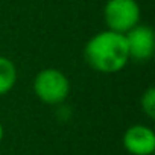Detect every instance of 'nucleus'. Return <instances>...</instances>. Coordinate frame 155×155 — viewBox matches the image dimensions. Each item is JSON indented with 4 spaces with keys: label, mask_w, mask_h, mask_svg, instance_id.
Segmentation results:
<instances>
[{
    "label": "nucleus",
    "mask_w": 155,
    "mask_h": 155,
    "mask_svg": "<svg viewBox=\"0 0 155 155\" xmlns=\"http://www.w3.org/2000/svg\"><path fill=\"white\" fill-rule=\"evenodd\" d=\"M84 58L87 64L99 73H119L131 61L125 34H119L110 29L97 32L87 41Z\"/></svg>",
    "instance_id": "f257e3e1"
},
{
    "label": "nucleus",
    "mask_w": 155,
    "mask_h": 155,
    "mask_svg": "<svg viewBox=\"0 0 155 155\" xmlns=\"http://www.w3.org/2000/svg\"><path fill=\"white\" fill-rule=\"evenodd\" d=\"M34 93L47 105H59L70 94V79L58 68H43L34 79Z\"/></svg>",
    "instance_id": "f03ea898"
},
{
    "label": "nucleus",
    "mask_w": 155,
    "mask_h": 155,
    "mask_svg": "<svg viewBox=\"0 0 155 155\" xmlns=\"http://www.w3.org/2000/svg\"><path fill=\"white\" fill-rule=\"evenodd\" d=\"M140 5L137 0H107L104 20L110 31L126 34L140 23Z\"/></svg>",
    "instance_id": "7ed1b4c3"
},
{
    "label": "nucleus",
    "mask_w": 155,
    "mask_h": 155,
    "mask_svg": "<svg viewBox=\"0 0 155 155\" xmlns=\"http://www.w3.org/2000/svg\"><path fill=\"white\" fill-rule=\"evenodd\" d=\"M129 59L137 62H146L155 52V34L150 26L138 23L125 34Z\"/></svg>",
    "instance_id": "20e7f679"
},
{
    "label": "nucleus",
    "mask_w": 155,
    "mask_h": 155,
    "mask_svg": "<svg viewBox=\"0 0 155 155\" xmlns=\"http://www.w3.org/2000/svg\"><path fill=\"white\" fill-rule=\"evenodd\" d=\"M123 147L131 155H152L155 150V134L146 125H132L123 134Z\"/></svg>",
    "instance_id": "39448f33"
},
{
    "label": "nucleus",
    "mask_w": 155,
    "mask_h": 155,
    "mask_svg": "<svg viewBox=\"0 0 155 155\" xmlns=\"http://www.w3.org/2000/svg\"><path fill=\"white\" fill-rule=\"evenodd\" d=\"M17 82V67L8 58L0 55V96L9 93Z\"/></svg>",
    "instance_id": "423d86ee"
},
{
    "label": "nucleus",
    "mask_w": 155,
    "mask_h": 155,
    "mask_svg": "<svg viewBox=\"0 0 155 155\" xmlns=\"http://www.w3.org/2000/svg\"><path fill=\"white\" fill-rule=\"evenodd\" d=\"M140 107H141V111L149 117V119H153L155 117V88L153 87H149L140 97Z\"/></svg>",
    "instance_id": "0eeeda50"
},
{
    "label": "nucleus",
    "mask_w": 155,
    "mask_h": 155,
    "mask_svg": "<svg viewBox=\"0 0 155 155\" xmlns=\"http://www.w3.org/2000/svg\"><path fill=\"white\" fill-rule=\"evenodd\" d=\"M3 126H2V123H0V143H2V140H3Z\"/></svg>",
    "instance_id": "6e6552de"
}]
</instances>
